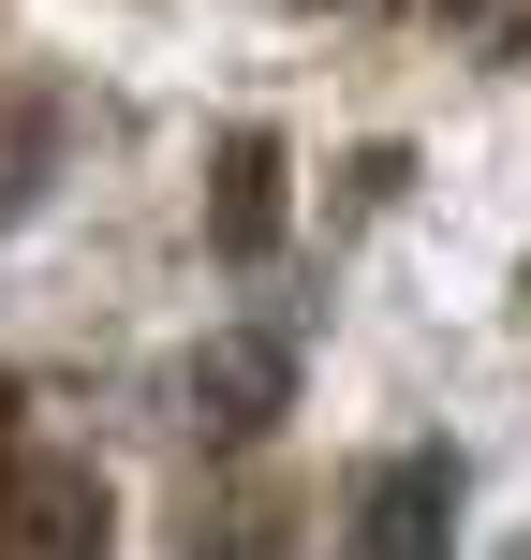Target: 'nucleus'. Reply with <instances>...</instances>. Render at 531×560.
<instances>
[{
  "instance_id": "nucleus-1",
  "label": "nucleus",
  "mask_w": 531,
  "mask_h": 560,
  "mask_svg": "<svg viewBox=\"0 0 531 560\" xmlns=\"http://www.w3.org/2000/svg\"><path fill=\"white\" fill-rule=\"evenodd\" d=\"M443 532H458V457L443 443L384 457L369 502H355V560H443Z\"/></svg>"
},
{
  "instance_id": "nucleus-2",
  "label": "nucleus",
  "mask_w": 531,
  "mask_h": 560,
  "mask_svg": "<svg viewBox=\"0 0 531 560\" xmlns=\"http://www.w3.org/2000/svg\"><path fill=\"white\" fill-rule=\"evenodd\" d=\"M280 384H296V339H207L193 354V413L207 428H266Z\"/></svg>"
}]
</instances>
